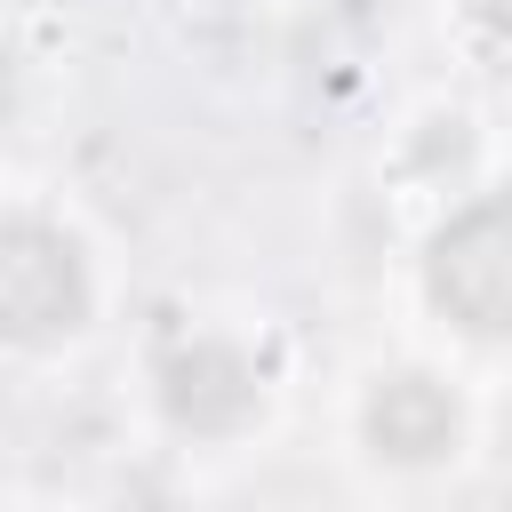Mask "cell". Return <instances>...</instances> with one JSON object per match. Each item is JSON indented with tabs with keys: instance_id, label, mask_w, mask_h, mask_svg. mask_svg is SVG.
I'll use <instances>...</instances> for the list:
<instances>
[{
	"instance_id": "1",
	"label": "cell",
	"mask_w": 512,
	"mask_h": 512,
	"mask_svg": "<svg viewBox=\"0 0 512 512\" xmlns=\"http://www.w3.org/2000/svg\"><path fill=\"white\" fill-rule=\"evenodd\" d=\"M96 280L64 224L0 216V344H56L88 320Z\"/></svg>"
},
{
	"instance_id": "2",
	"label": "cell",
	"mask_w": 512,
	"mask_h": 512,
	"mask_svg": "<svg viewBox=\"0 0 512 512\" xmlns=\"http://www.w3.org/2000/svg\"><path fill=\"white\" fill-rule=\"evenodd\" d=\"M424 288H432V304L456 328H472V336H496L504 328V304H512V240H504V208L496 200H472L464 216H448V232L424 256Z\"/></svg>"
},
{
	"instance_id": "3",
	"label": "cell",
	"mask_w": 512,
	"mask_h": 512,
	"mask_svg": "<svg viewBox=\"0 0 512 512\" xmlns=\"http://www.w3.org/2000/svg\"><path fill=\"white\" fill-rule=\"evenodd\" d=\"M152 384H160L168 424L192 432V440H224V432H240L264 408V376H256V360L232 336H184V344H168Z\"/></svg>"
},
{
	"instance_id": "4",
	"label": "cell",
	"mask_w": 512,
	"mask_h": 512,
	"mask_svg": "<svg viewBox=\"0 0 512 512\" xmlns=\"http://www.w3.org/2000/svg\"><path fill=\"white\" fill-rule=\"evenodd\" d=\"M368 440L392 464H432V456L456 448V400L432 376H416V368L408 376H384L368 392Z\"/></svg>"
},
{
	"instance_id": "5",
	"label": "cell",
	"mask_w": 512,
	"mask_h": 512,
	"mask_svg": "<svg viewBox=\"0 0 512 512\" xmlns=\"http://www.w3.org/2000/svg\"><path fill=\"white\" fill-rule=\"evenodd\" d=\"M480 8V24H504V0H472Z\"/></svg>"
}]
</instances>
